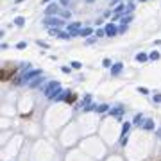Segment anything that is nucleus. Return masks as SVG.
<instances>
[{"instance_id": "a878e982", "label": "nucleus", "mask_w": 161, "mask_h": 161, "mask_svg": "<svg viewBox=\"0 0 161 161\" xmlns=\"http://www.w3.org/2000/svg\"><path fill=\"white\" fill-rule=\"evenodd\" d=\"M70 2H72V0H59V4L65 5V7H66V5H70Z\"/></svg>"}, {"instance_id": "4be33fe9", "label": "nucleus", "mask_w": 161, "mask_h": 161, "mask_svg": "<svg viewBox=\"0 0 161 161\" xmlns=\"http://www.w3.org/2000/svg\"><path fill=\"white\" fill-rule=\"evenodd\" d=\"M95 34H97L98 38H102V36H106V31H104V29H97V32H95Z\"/></svg>"}, {"instance_id": "c85d7f7f", "label": "nucleus", "mask_w": 161, "mask_h": 161, "mask_svg": "<svg viewBox=\"0 0 161 161\" xmlns=\"http://www.w3.org/2000/svg\"><path fill=\"white\" fill-rule=\"evenodd\" d=\"M61 70H63L65 73H70V72H72V70H70V66H63V68H61Z\"/></svg>"}, {"instance_id": "0eeeda50", "label": "nucleus", "mask_w": 161, "mask_h": 161, "mask_svg": "<svg viewBox=\"0 0 161 161\" xmlns=\"http://www.w3.org/2000/svg\"><path fill=\"white\" fill-rule=\"evenodd\" d=\"M142 129H145V131H152V129H154V120H152V118H145L143 122H142Z\"/></svg>"}, {"instance_id": "f03ea898", "label": "nucleus", "mask_w": 161, "mask_h": 161, "mask_svg": "<svg viewBox=\"0 0 161 161\" xmlns=\"http://www.w3.org/2000/svg\"><path fill=\"white\" fill-rule=\"evenodd\" d=\"M43 25H45V27H57V29H61V27H65V20H63V18L47 16V18L43 20Z\"/></svg>"}, {"instance_id": "a211bd4d", "label": "nucleus", "mask_w": 161, "mask_h": 161, "mask_svg": "<svg viewBox=\"0 0 161 161\" xmlns=\"http://www.w3.org/2000/svg\"><path fill=\"white\" fill-rule=\"evenodd\" d=\"M59 32H61L59 29H50V31H49V34H50V36H59Z\"/></svg>"}, {"instance_id": "412c9836", "label": "nucleus", "mask_w": 161, "mask_h": 161, "mask_svg": "<svg viewBox=\"0 0 161 161\" xmlns=\"http://www.w3.org/2000/svg\"><path fill=\"white\" fill-rule=\"evenodd\" d=\"M59 38H63V39H68V38H70V34H68V32H65V31H61V32H59Z\"/></svg>"}, {"instance_id": "aec40b11", "label": "nucleus", "mask_w": 161, "mask_h": 161, "mask_svg": "<svg viewBox=\"0 0 161 161\" xmlns=\"http://www.w3.org/2000/svg\"><path fill=\"white\" fill-rule=\"evenodd\" d=\"M142 118H143L142 115H136V116H134V122H132V124H142V122H143Z\"/></svg>"}, {"instance_id": "f8f14e48", "label": "nucleus", "mask_w": 161, "mask_h": 161, "mask_svg": "<svg viewBox=\"0 0 161 161\" xmlns=\"http://www.w3.org/2000/svg\"><path fill=\"white\" fill-rule=\"evenodd\" d=\"M15 25H16V27H23V25H25V18H23V16H16Z\"/></svg>"}, {"instance_id": "6e6552de", "label": "nucleus", "mask_w": 161, "mask_h": 161, "mask_svg": "<svg viewBox=\"0 0 161 161\" xmlns=\"http://www.w3.org/2000/svg\"><path fill=\"white\" fill-rule=\"evenodd\" d=\"M122 68H124L122 63H115L111 66V73H113V75H120V73H122Z\"/></svg>"}, {"instance_id": "2eb2a0df", "label": "nucleus", "mask_w": 161, "mask_h": 161, "mask_svg": "<svg viewBox=\"0 0 161 161\" xmlns=\"http://www.w3.org/2000/svg\"><path fill=\"white\" fill-rule=\"evenodd\" d=\"M152 100H154V104H161V93H156L152 97Z\"/></svg>"}, {"instance_id": "39448f33", "label": "nucleus", "mask_w": 161, "mask_h": 161, "mask_svg": "<svg viewBox=\"0 0 161 161\" xmlns=\"http://www.w3.org/2000/svg\"><path fill=\"white\" fill-rule=\"evenodd\" d=\"M109 115H111V116H116V118H122V115H124V107H122V106L111 107V109H109Z\"/></svg>"}, {"instance_id": "f257e3e1", "label": "nucleus", "mask_w": 161, "mask_h": 161, "mask_svg": "<svg viewBox=\"0 0 161 161\" xmlns=\"http://www.w3.org/2000/svg\"><path fill=\"white\" fill-rule=\"evenodd\" d=\"M59 91H61V84H59L57 80H50V82L45 86V97L49 100H52L54 95H57Z\"/></svg>"}, {"instance_id": "f704fd0d", "label": "nucleus", "mask_w": 161, "mask_h": 161, "mask_svg": "<svg viewBox=\"0 0 161 161\" xmlns=\"http://www.w3.org/2000/svg\"><path fill=\"white\" fill-rule=\"evenodd\" d=\"M15 2H23V0H15Z\"/></svg>"}, {"instance_id": "72a5a7b5", "label": "nucleus", "mask_w": 161, "mask_h": 161, "mask_svg": "<svg viewBox=\"0 0 161 161\" xmlns=\"http://www.w3.org/2000/svg\"><path fill=\"white\" fill-rule=\"evenodd\" d=\"M49 2H52V0H43V4H49Z\"/></svg>"}, {"instance_id": "cd10ccee", "label": "nucleus", "mask_w": 161, "mask_h": 161, "mask_svg": "<svg viewBox=\"0 0 161 161\" xmlns=\"http://www.w3.org/2000/svg\"><path fill=\"white\" fill-rule=\"evenodd\" d=\"M104 66H109V68H111L113 65H111V61H109V59H104Z\"/></svg>"}, {"instance_id": "9d476101", "label": "nucleus", "mask_w": 161, "mask_h": 161, "mask_svg": "<svg viewBox=\"0 0 161 161\" xmlns=\"http://www.w3.org/2000/svg\"><path fill=\"white\" fill-rule=\"evenodd\" d=\"M41 82H43V77H36L34 80H31V82H29V86H31V88H38Z\"/></svg>"}, {"instance_id": "c9c22d12", "label": "nucleus", "mask_w": 161, "mask_h": 161, "mask_svg": "<svg viewBox=\"0 0 161 161\" xmlns=\"http://www.w3.org/2000/svg\"><path fill=\"white\" fill-rule=\"evenodd\" d=\"M140 2H147V0H140Z\"/></svg>"}, {"instance_id": "473e14b6", "label": "nucleus", "mask_w": 161, "mask_h": 161, "mask_svg": "<svg viewBox=\"0 0 161 161\" xmlns=\"http://www.w3.org/2000/svg\"><path fill=\"white\" fill-rule=\"evenodd\" d=\"M86 2H88V4H93V2H95V0H86Z\"/></svg>"}, {"instance_id": "4468645a", "label": "nucleus", "mask_w": 161, "mask_h": 161, "mask_svg": "<svg viewBox=\"0 0 161 161\" xmlns=\"http://www.w3.org/2000/svg\"><path fill=\"white\" fill-rule=\"evenodd\" d=\"M70 16H72V13H70V11H66V9L61 11V18H63V20H68Z\"/></svg>"}, {"instance_id": "9b49d317", "label": "nucleus", "mask_w": 161, "mask_h": 161, "mask_svg": "<svg viewBox=\"0 0 161 161\" xmlns=\"http://www.w3.org/2000/svg\"><path fill=\"white\" fill-rule=\"evenodd\" d=\"M91 34H93V29H91V27H84V29L80 31V36H86V38H90Z\"/></svg>"}, {"instance_id": "f3484780", "label": "nucleus", "mask_w": 161, "mask_h": 161, "mask_svg": "<svg viewBox=\"0 0 161 161\" xmlns=\"http://www.w3.org/2000/svg\"><path fill=\"white\" fill-rule=\"evenodd\" d=\"M107 109H109V107H107L106 104H102V106H98V107H97V111H98V113H106Z\"/></svg>"}, {"instance_id": "b1692460", "label": "nucleus", "mask_w": 161, "mask_h": 161, "mask_svg": "<svg viewBox=\"0 0 161 161\" xmlns=\"http://www.w3.org/2000/svg\"><path fill=\"white\" fill-rule=\"evenodd\" d=\"M80 66H82V65H80L79 61H73V63H72V68H75V70H79Z\"/></svg>"}, {"instance_id": "6ab92c4d", "label": "nucleus", "mask_w": 161, "mask_h": 161, "mask_svg": "<svg viewBox=\"0 0 161 161\" xmlns=\"http://www.w3.org/2000/svg\"><path fill=\"white\" fill-rule=\"evenodd\" d=\"M129 127H131V124H129V122H127V124H124V129H122V134H124V136L127 134V131H129Z\"/></svg>"}, {"instance_id": "423d86ee", "label": "nucleus", "mask_w": 161, "mask_h": 161, "mask_svg": "<svg viewBox=\"0 0 161 161\" xmlns=\"http://www.w3.org/2000/svg\"><path fill=\"white\" fill-rule=\"evenodd\" d=\"M59 11V4H50L49 7L45 9V13H47V16H54L56 13Z\"/></svg>"}, {"instance_id": "393cba45", "label": "nucleus", "mask_w": 161, "mask_h": 161, "mask_svg": "<svg viewBox=\"0 0 161 161\" xmlns=\"http://www.w3.org/2000/svg\"><path fill=\"white\" fill-rule=\"evenodd\" d=\"M127 31V25H122V23H120L118 25V32H125Z\"/></svg>"}, {"instance_id": "ddd939ff", "label": "nucleus", "mask_w": 161, "mask_h": 161, "mask_svg": "<svg viewBox=\"0 0 161 161\" xmlns=\"http://www.w3.org/2000/svg\"><path fill=\"white\" fill-rule=\"evenodd\" d=\"M129 22H132V16H131V15H125V16L122 18V25H127Z\"/></svg>"}, {"instance_id": "dca6fc26", "label": "nucleus", "mask_w": 161, "mask_h": 161, "mask_svg": "<svg viewBox=\"0 0 161 161\" xmlns=\"http://www.w3.org/2000/svg\"><path fill=\"white\" fill-rule=\"evenodd\" d=\"M150 59H154V61H156V59H159V52L158 50H154V52H150V56H149Z\"/></svg>"}, {"instance_id": "20e7f679", "label": "nucleus", "mask_w": 161, "mask_h": 161, "mask_svg": "<svg viewBox=\"0 0 161 161\" xmlns=\"http://www.w3.org/2000/svg\"><path fill=\"white\" fill-rule=\"evenodd\" d=\"M104 31H106V36H116V34H118V29H116V25L113 23V22L107 23Z\"/></svg>"}, {"instance_id": "7c9ffc66", "label": "nucleus", "mask_w": 161, "mask_h": 161, "mask_svg": "<svg viewBox=\"0 0 161 161\" xmlns=\"http://www.w3.org/2000/svg\"><path fill=\"white\" fill-rule=\"evenodd\" d=\"M36 43H38L39 47H45V49H47V47H49V45H47V43H43V41H36Z\"/></svg>"}, {"instance_id": "e433bc0d", "label": "nucleus", "mask_w": 161, "mask_h": 161, "mask_svg": "<svg viewBox=\"0 0 161 161\" xmlns=\"http://www.w3.org/2000/svg\"><path fill=\"white\" fill-rule=\"evenodd\" d=\"M159 132H161V129H159Z\"/></svg>"}, {"instance_id": "c756f323", "label": "nucleus", "mask_w": 161, "mask_h": 161, "mask_svg": "<svg viewBox=\"0 0 161 161\" xmlns=\"http://www.w3.org/2000/svg\"><path fill=\"white\" fill-rule=\"evenodd\" d=\"M84 102H86V104L91 102V95H86V97H84Z\"/></svg>"}, {"instance_id": "1a4fd4ad", "label": "nucleus", "mask_w": 161, "mask_h": 161, "mask_svg": "<svg viewBox=\"0 0 161 161\" xmlns=\"http://www.w3.org/2000/svg\"><path fill=\"white\" fill-rule=\"evenodd\" d=\"M147 59H150V57L147 56L145 52H138V54H136V61H140V63H145Z\"/></svg>"}, {"instance_id": "7ed1b4c3", "label": "nucleus", "mask_w": 161, "mask_h": 161, "mask_svg": "<svg viewBox=\"0 0 161 161\" xmlns=\"http://www.w3.org/2000/svg\"><path fill=\"white\" fill-rule=\"evenodd\" d=\"M80 31H82V25H80V22H72L70 25H66V32H68L70 36H79Z\"/></svg>"}, {"instance_id": "bb28decb", "label": "nucleus", "mask_w": 161, "mask_h": 161, "mask_svg": "<svg viewBox=\"0 0 161 161\" xmlns=\"http://www.w3.org/2000/svg\"><path fill=\"white\" fill-rule=\"evenodd\" d=\"M138 91L143 93V95H147V93H149V90H147V88H138Z\"/></svg>"}, {"instance_id": "5701e85b", "label": "nucleus", "mask_w": 161, "mask_h": 161, "mask_svg": "<svg viewBox=\"0 0 161 161\" xmlns=\"http://www.w3.org/2000/svg\"><path fill=\"white\" fill-rule=\"evenodd\" d=\"M95 41H97V39H95V38H91V36H90V38H86V45H93Z\"/></svg>"}, {"instance_id": "2f4dec72", "label": "nucleus", "mask_w": 161, "mask_h": 161, "mask_svg": "<svg viewBox=\"0 0 161 161\" xmlns=\"http://www.w3.org/2000/svg\"><path fill=\"white\" fill-rule=\"evenodd\" d=\"M122 0H111V4H120Z\"/></svg>"}]
</instances>
